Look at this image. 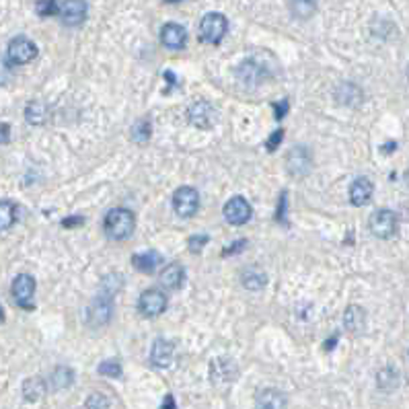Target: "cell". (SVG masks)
Segmentation results:
<instances>
[{
  "mask_svg": "<svg viewBox=\"0 0 409 409\" xmlns=\"http://www.w3.org/2000/svg\"><path fill=\"white\" fill-rule=\"evenodd\" d=\"M136 228V216L128 208H114L105 216V235L114 241H123L132 237Z\"/></svg>",
  "mask_w": 409,
  "mask_h": 409,
  "instance_id": "cell-1",
  "label": "cell"
},
{
  "mask_svg": "<svg viewBox=\"0 0 409 409\" xmlns=\"http://www.w3.org/2000/svg\"><path fill=\"white\" fill-rule=\"evenodd\" d=\"M228 31V19L220 13H208L202 21H200V39L204 44H212L216 46L224 39Z\"/></svg>",
  "mask_w": 409,
  "mask_h": 409,
  "instance_id": "cell-2",
  "label": "cell"
},
{
  "mask_svg": "<svg viewBox=\"0 0 409 409\" xmlns=\"http://www.w3.org/2000/svg\"><path fill=\"white\" fill-rule=\"evenodd\" d=\"M37 58V46L29 39V37H15L11 39L8 48H6V62L8 64H15V66H23L29 64L31 60Z\"/></svg>",
  "mask_w": 409,
  "mask_h": 409,
  "instance_id": "cell-3",
  "label": "cell"
},
{
  "mask_svg": "<svg viewBox=\"0 0 409 409\" xmlns=\"http://www.w3.org/2000/svg\"><path fill=\"white\" fill-rule=\"evenodd\" d=\"M114 315V298L105 294H97V298L87 309V323L91 327H103L109 323Z\"/></svg>",
  "mask_w": 409,
  "mask_h": 409,
  "instance_id": "cell-4",
  "label": "cell"
},
{
  "mask_svg": "<svg viewBox=\"0 0 409 409\" xmlns=\"http://www.w3.org/2000/svg\"><path fill=\"white\" fill-rule=\"evenodd\" d=\"M311 165H313L311 150L305 146H294L286 157V169L294 179L307 177L311 173Z\"/></svg>",
  "mask_w": 409,
  "mask_h": 409,
  "instance_id": "cell-5",
  "label": "cell"
},
{
  "mask_svg": "<svg viewBox=\"0 0 409 409\" xmlns=\"http://www.w3.org/2000/svg\"><path fill=\"white\" fill-rule=\"evenodd\" d=\"M33 296H35V280L33 276L29 274H19L13 282V298L15 303L25 309V311H31L35 305H33Z\"/></svg>",
  "mask_w": 409,
  "mask_h": 409,
  "instance_id": "cell-6",
  "label": "cell"
},
{
  "mask_svg": "<svg viewBox=\"0 0 409 409\" xmlns=\"http://www.w3.org/2000/svg\"><path fill=\"white\" fill-rule=\"evenodd\" d=\"M237 74H239V78H241L243 83L249 85V87L264 85L265 80L271 78V76H269V71H267V66H265L262 60H257V58L245 60L241 66L237 68Z\"/></svg>",
  "mask_w": 409,
  "mask_h": 409,
  "instance_id": "cell-7",
  "label": "cell"
},
{
  "mask_svg": "<svg viewBox=\"0 0 409 409\" xmlns=\"http://www.w3.org/2000/svg\"><path fill=\"white\" fill-rule=\"evenodd\" d=\"M173 208L181 218L193 216L200 208V193L195 192L193 188H188V185L179 188L173 195Z\"/></svg>",
  "mask_w": 409,
  "mask_h": 409,
  "instance_id": "cell-8",
  "label": "cell"
},
{
  "mask_svg": "<svg viewBox=\"0 0 409 409\" xmlns=\"http://www.w3.org/2000/svg\"><path fill=\"white\" fill-rule=\"evenodd\" d=\"M87 13H89V4L87 0H64L60 4V19L66 27H78L87 21Z\"/></svg>",
  "mask_w": 409,
  "mask_h": 409,
  "instance_id": "cell-9",
  "label": "cell"
},
{
  "mask_svg": "<svg viewBox=\"0 0 409 409\" xmlns=\"http://www.w3.org/2000/svg\"><path fill=\"white\" fill-rule=\"evenodd\" d=\"M167 305V294L157 288L146 290L138 298V309L145 317H159L161 313H165Z\"/></svg>",
  "mask_w": 409,
  "mask_h": 409,
  "instance_id": "cell-10",
  "label": "cell"
},
{
  "mask_svg": "<svg viewBox=\"0 0 409 409\" xmlns=\"http://www.w3.org/2000/svg\"><path fill=\"white\" fill-rule=\"evenodd\" d=\"M397 231V214L393 210H377L370 216V233L379 239H389Z\"/></svg>",
  "mask_w": 409,
  "mask_h": 409,
  "instance_id": "cell-11",
  "label": "cell"
},
{
  "mask_svg": "<svg viewBox=\"0 0 409 409\" xmlns=\"http://www.w3.org/2000/svg\"><path fill=\"white\" fill-rule=\"evenodd\" d=\"M251 204L241 197V195H235V197H231L228 202H226V206H224V218L228 220V224H233V226H243V224H247L249 222V218H251Z\"/></svg>",
  "mask_w": 409,
  "mask_h": 409,
  "instance_id": "cell-12",
  "label": "cell"
},
{
  "mask_svg": "<svg viewBox=\"0 0 409 409\" xmlns=\"http://www.w3.org/2000/svg\"><path fill=\"white\" fill-rule=\"evenodd\" d=\"M188 120H190L192 126L200 128V130H208L214 123V109H212V105L208 101L200 99V101H195V103L190 105Z\"/></svg>",
  "mask_w": 409,
  "mask_h": 409,
  "instance_id": "cell-13",
  "label": "cell"
},
{
  "mask_svg": "<svg viewBox=\"0 0 409 409\" xmlns=\"http://www.w3.org/2000/svg\"><path fill=\"white\" fill-rule=\"evenodd\" d=\"M173 356H175V343L169 341L165 337L157 339L152 343V350H150V362L154 368H169L171 362H173Z\"/></svg>",
  "mask_w": 409,
  "mask_h": 409,
  "instance_id": "cell-14",
  "label": "cell"
},
{
  "mask_svg": "<svg viewBox=\"0 0 409 409\" xmlns=\"http://www.w3.org/2000/svg\"><path fill=\"white\" fill-rule=\"evenodd\" d=\"M161 42L167 49H181L185 48L188 42V31L179 23H167L161 31Z\"/></svg>",
  "mask_w": 409,
  "mask_h": 409,
  "instance_id": "cell-15",
  "label": "cell"
},
{
  "mask_svg": "<svg viewBox=\"0 0 409 409\" xmlns=\"http://www.w3.org/2000/svg\"><path fill=\"white\" fill-rule=\"evenodd\" d=\"M288 403L286 395L278 389H262L255 397V405L257 409H284Z\"/></svg>",
  "mask_w": 409,
  "mask_h": 409,
  "instance_id": "cell-16",
  "label": "cell"
},
{
  "mask_svg": "<svg viewBox=\"0 0 409 409\" xmlns=\"http://www.w3.org/2000/svg\"><path fill=\"white\" fill-rule=\"evenodd\" d=\"M372 192H374V185L370 179L366 177H358L352 185H350V202L354 206H366L370 200H372Z\"/></svg>",
  "mask_w": 409,
  "mask_h": 409,
  "instance_id": "cell-17",
  "label": "cell"
},
{
  "mask_svg": "<svg viewBox=\"0 0 409 409\" xmlns=\"http://www.w3.org/2000/svg\"><path fill=\"white\" fill-rule=\"evenodd\" d=\"M336 99L337 103L354 109V107H360L362 101H364V95H362L360 87H356L352 83H341L336 89Z\"/></svg>",
  "mask_w": 409,
  "mask_h": 409,
  "instance_id": "cell-18",
  "label": "cell"
},
{
  "mask_svg": "<svg viewBox=\"0 0 409 409\" xmlns=\"http://www.w3.org/2000/svg\"><path fill=\"white\" fill-rule=\"evenodd\" d=\"M185 280V269L181 264H169L163 271H161V284L165 288L179 290L183 286Z\"/></svg>",
  "mask_w": 409,
  "mask_h": 409,
  "instance_id": "cell-19",
  "label": "cell"
},
{
  "mask_svg": "<svg viewBox=\"0 0 409 409\" xmlns=\"http://www.w3.org/2000/svg\"><path fill=\"white\" fill-rule=\"evenodd\" d=\"M25 118L31 126H46L49 120V109L42 101H29L25 107Z\"/></svg>",
  "mask_w": 409,
  "mask_h": 409,
  "instance_id": "cell-20",
  "label": "cell"
},
{
  "mask_svg": "<svg viewBox=\"0 0 409 409\" xmlns=\"http://www.w3.org/2000/svg\"><path fill=\"white\" fill-rule=\"evenodd\" d=\"M243 284H245V288L251 290V292H260V290H264L265 284H267V276H265L264 269L251 265V267H247V269L243 271Z\"/></svg>",
  "mask_w": 409,
  "mask_h": 409,
  "instance_id": "cell-21",
  "label": "cell"
},
{
  "mask_svg": "<svg viewBox=\"0 0 409 409\" xmlns=\"http://www.w3.org/2000/svg\"><path fill=\"white\" fill-rule=\"evenodd\" d=\"M132 264L136 269L145 271V274H152L159 265L163 264V257L157 251H148V253H138L132 257Z\"/></svg>",
  "mask_w": 409,
  "mask_h": 409,
  "instance_id": "cell-22",
  "label": "cell"
},
{
  "mask_svg": "<svg viewBox=\"0 0 409 409\" xmlns=\"http://www.w3.org/2000/svg\"><path fill=\"white\" fill-rule=\"evenodd\" d=\"M220 362V370H218L216 366H212V381L214 383H233L235 381V377H237V366H235V362L228 360V358H218Z\"/></svg>",
  "mask_w": 409,
  "mask_h": 409,
  "instance_id": "cell-23",
  "label": "cell"
},
{
  "mask_svg": "<svg viewBox=\"0 0 409 409\" xmlns=\"http://www.w3.org/2000/svg\"><path fill=\"white\" fill-rule=\"evenodd\" d=\"M290 13L298 21H307L317 13V0H290Z\"/></svg>",
  "mask_w": 409,
  "mask_h": 409,
  "instance_id": "cell-24",
  "label": "cell"
},
{
  "mask_svg": "<svg viewBox=\"0 0 409 409\" xmlns=\"http://www.w3.org/2000/svg\"><path fill=\"white\" fill-rule=\"evenodd\" d=\"M343 323H346V329L348 331H358V329H362V325H364V311H362V307H358V305L348 307L346 315H343Z\"/></svg>",
  "mask_w": 409,
  "mask_h": 409,
  "instance_id": "cell-25",
  "label": "cell"
},
{
  "mask_svg": "<svg viewBox=\"0 0 409 409\" xmlns=\"http://www.w3.org/2000/svg\"><path fill=\"white\" fill-rule=\"evenodd\" d=\"M74 383V372L73 368L68 366H58L51 374V386L58 391V389H68Z\"/></svg>",
  "mask_w": 409,
  "mask_h": 409,
  "instance_id": "cell-26",
  "label": "cell"
},
{
  "mask_svg": "<svg viewBox=\"0 0 409 409\" xmlns=\"http://www.w3.org/2000/svg\"><path fill=\"white\" fill-rule=\"evenodd\" d=\"M17 220V206L8 200H0V231H6Z\"/></svg>",
  "mask_w": 409,
  "mask_h": 409,
  "instance_id": "cell-27",
  "label": "cell"
},
{
  "mask_svg": "<svg viewBox=\"0 0 409 409\" xmlns=\"http://www.w3.org/2000/svg\"><path fill=\"white\" fill-rule=\"evenodd\" d=\"M150 136H152V126H150L148 118H142L132 126V140L136 145H146L150 140Z\"/></svg>",
  "mask_w": 409,
  "mask_h": 409,
  "instance_id": "cell-28",
  "label": "cell"
},
{
  "mask_svg": "<svg viewBox=\"0 0 409 409\" xmlns=\"http://www.w3.org/2000/svg\"><path fill=\"white\" fill-rule=\"evenodd\" d=\"M123 286V278H121L120 271H114V274H109L103 282H101V286H99V294H105V296H116L120 288Z\"/></svg>",
  "mask_w": 409,
  "mask_h": 409,
  "instance_id": "cell-29",
  "label": "cell"
},
{
  "mask_svg": "<svg viewBox=\"0 0 409 409\" xmlns=\"http://www.w3.org/2000/svg\"><path fill=\"white\" fill-rule=\"evenodd\" d=\"M44 393H46V383H44L42 379L33 377V379H27V381H25L23 395L27 401H37Z\"/></svg>",
  "mask_w": 409,
  "mask_h": 409,
  "instance_id": "cell-30",
  "label": "cell"
},
{
  "mask_svg": "<svg viewBox=\"0 0 409 409\" xmlns=\"http://www.w3.org/2000/svg\"><path fill=\"white\" fill-rule=\"evenodd\" d=\"M99 374L109 377V379H120L121 364L118 360H105L99 364Z\"/></svg>",
  "mask_w": 409,
  "mask_h": 409,
  "instance_id": "cell-31",
  "label": "cell"
},
{
  "mask_svg": "<svg viewBox=\"0 0 409 409\" xmlns=\"http://www.w3.org/2000/svg\"><path fill=\"white\" fill-rule=\"evenodd\" d=\"M35 11L39 17H51V15H58L60 4H58V0H39L35 4Z\"/></svg>",
  "mask_w": 409,
  "mask_h": 409,
  "instance_id": "cell-32",
  "label": "cell"
},
{
  "mask_svg": "<svg viewBox=\"0 0 409 409\" xmlns=\"http://www.w3.org/2000/svg\"><path fill=\"white\" fill-rule=\"evenodd\" d=\"M87 409H109V399L103 393H93L87 399Z\"/></svg>",
  "mask_w": 409,
  "mask_h": 409,
  "instance_id": "cell-33",
  "label": "cell"
},
{
  "mask_svg": "<svg viewBox=\"0 0 409 409\" xmlns=\"http://www.w3.org/2000/svg\"><path fill=\"white\" fill-rule=\"evenodd\" d=\"M208 237L206 235H193L192 239H190V251L192 253H200L202 249H204V245H208Z\"/></svg>",
  "mask_w": 409,
  "mask_h": 409,
  "instance_id": "cell-34",
  "label": "cell"
},
{
  "mask_svg": "<svg viewBox=\"0 0 409 409\" xmlns=\"http://www.w3.org/2000/svg\"><path fill=\"white\" fill-rule=\"evenodd\" d=\"M245 247H247V241H245V239H241V241H235L231 247L222 249V257H231V255H235V253H241Z\"/></svg>",
  "mask_w": 409,
  "mask_h": 409,
  "instance_id": "cell-35",
  "label": "cell"
},
{
  "mask_svg": "<svg viewBox=\"0 0 409 409\" xmlns=\"http://www.w3.org/2000/svg\"><path fill=\"white\" fill-rule=\"evenodd\" d=\"M290 107V101L288 99H284V101H280V103H274V111H276V120H284V116H286V111H288Z\"/></svg>",
  "mask_w": 409,
  "mask_h": 409,
  "instance_id": "cell-36",
  "label": "cell"
},
{
  "mask_svg": "<svg viewBox=\"0 0 409 409\" xmlns=\"http://www.w3.org/2000/svg\"><path fill=\"white\" fill-rule=\"evenodd\" d=\"M284 138V132L282 130H276V134H271L269 136V140H267V150H276L278 146H280V140Z\"/></svg>",
  "mask_w": 409,
  "mask_h": 409,
  "instance_id": "cell-37",
  "label": "cell"
},
{
  "mask_svg": "<svg viewBox=\"0 0 409 409\" xmlns=\"http://www.w3.org/2000/svg\"><path fill=\"white\" fill-rule=\"evenodd\" d=\"M80 224H85V218L83 216H71L62 220V226L64 228H73V226H80Z\"/></svg>",
  "mask_w": 409,
  "mask_h": 409,
  "instance_id": "cell-38",
  "label": "cell"
},
{
  "mask_svg": "<svg viewBox=\"0 0 409 409\" xmlns=\"http://www.w3.org/2000/svg\"><path fill=\"white\" fill-rule=\"evenodd\" d=\"M11 140V126L0 121V145H6Z\"/></svg>",
  "mask_w": 409,
  "mask_h": 409,
  "instance_id": "cell-39",
  "label": "cell"
},
{
  "mask_svg": "<svg viewBox=\"0 0 409 409\" xmlns=\"http://www.w3.org/2000/svg\"><path fill=\"white\" fill-rule=\"evenodd\" d=\"M284 212H286V193H282V195H280V208H278V214H276V218H278L282 224H286Z\"/></svg>",
  "mask_w": 409,
  "mask_h": 409,
  "instance_id": "cell-40",
  "label": "cell"
},
{
  "mask_svg": "<svg viewBox=\"0 0 409 409\" xmlns=\"http://www.w3.org/2000/svg\"><path fill=\"white\" fill-rule=\"evenodd\" d=\"M6 80H8V62L0 58V85H4Z\"/></svg>",
  "mask_w": 409,
  "mask_h": 409,
  "instance_id": "cell-41",
  "label": "cell"
},
{
  "mask_svg": "<svg viewBox=\"0 0 409 409\" xmlns=\"http://www.w3.org/2000/svg\"><path fill=\"white\" fill-rule=\"evenodd\" d=\"M163 409H177L175 408V401H173V395H167V397H165V405H163Z\"/></svg>",
  "mask_w": 409,
  "mask_h": 409,
  "instance_id": "cell-42",
  "label": "cell"
},
{
  "mask_svg": "<svg viewBox=\"0 0 409 409\" xmlns=\"http://www.w3.org/2000/svg\"><path fill=\"white\" fill-rule=\"evenodd\" d=\"M4 321V313H2V309H0V323Z\"/></svg>",
  "mask_w": 409,
  "mask_h": 409,
  "instance_id": "cell-43",
  "label": "cell"
},
{
  "mask_svg": "<svg viewBox=\"0 0 409 409\" xmlns=\"http://www.w3.org/2000/svg\"><path fill=\"white\" fill-rule=\"evenodd\" d=\"M165 2H179V0H165Z\"/></svg>",
  "mask_w": 409,
  "mask_h": 409,
  "instance_id": "cell-44",
  "label": "cell"
},
{
  "mask_svg": "<svg viewBox=\"0 0 409 409\" xmlns=\"http://www.w3.org/2000/svg\"><path fill=\"white\" fill-rule=\"evenodd\" d=\"M405 179H408V185H409V173H408V177H405Z\"/></svg>",
  "mask_w": 409,
  "mask_h": 409,
  "instance_id": "cell-45",
  "label": "cell"
},
{
  "mask_svg": "<svg viewBox=\"0 0 409 409\" xmlns=\"http://www.w3.org/2000/svg\"><path fill=\"white\" fill-rule=\"evenodd\" d=\"M408 76H409V71H408Z\"/></svg>",
  "mask_w": 409,
  "mask_h": 409,
  "instance_id": "cell-46",
  "label": "cell"
}]
</instances>
